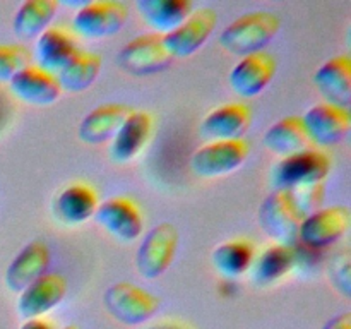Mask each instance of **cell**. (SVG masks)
Returning a JSON list of instances; mask_svg holds the SVG:
<instances>
[{
	"instance_id": "cell-26",
	"label": "cell",
	"mask_w": 351,
	"mask_h": 329,
	"mask_svg": "<svg viewBox=\"0 0 351 329\" xmlns=\"http://www.w3.org/2000/svg\"><path fill=\"white\" fill-rule=\"evenodd\" d=\"M101 72V58L93 51L77 50L57 74L62 91L82 93L91 88Z\"/></svg>"
},
{
	"instance_id": "cell-34",
	"label": "cell",
	"mask_w": 351,
	"mask_h": 329,
	"mask_svg": "<svg viewBox=\"0 0 351 329\" xmlns=\"http://www.w3.org/2000/svg\"><path fill=\"white\" fill-rule=\"evenodd\" d=\"M19 329H55L53 324L50 321H47L45 317L40 319H27V321L23 322Z\"/></svg>"
},
{
	"instance_id": "cell-11",
	"label": "cell",
	"mask_w": 351,
	"mask_h": 329,
	"mask_svg": "<svg viewBox=\"0 0 351 329\" xmlns=\"http://www.w3.org/2000/svg\"><path fill=\"white\" fill-rule=\"evenodd\" d=\"M93 218L120 242H134L143 235V212L129 197H110L105 202H99Z\"/></svg>"
},
{
	"instance_id": "cell-16",
	"label": "cell",
	"mask_w": 351,
	"mask_h": 329,
	"mask_svg": "<svg viewBox=\"0 0 351 329\" xmlns=\"http://www.w3.org/2000/svg\"><path fill=\"white\" fill-rule=\"evenodd\" d=\"M9 89L14 98L33 106H50L62 96L57 75L34 64L27 65L19 74L14 75L9 82Z\"/></svg>"
},
{
	"instance_id": "cell-12",
	"label": "cell",
	"mask_w": 351,
	"mask_h": 329,
	"mask_svg": "<svg viewBox=\"0 0 351 329\" xmlns=\"http://www.w3.org/2000/svg\"><path fill=\"white\" fill-rule=\"evenodd\" d=\"M218 17L209 7L192 10L175 31L163 36L165 47L173 58H187L201 50L215 31Z\"/></svg>"
},
{
	"instance_id": "cell-6",
	"label": "cell",
	"mask_w": 351,
	"mask_h": 329,
	"mask_svg": "<svg viewBox=\"0 0 351 329\" xmlns=\"http://www.w3.org/2000/svg\"><path fill=\"white\" fill-rule=\"evenodd\" d=\"M177 247L178 232L171 223H160L151 228L137 249V273L149 281L160 278L173 263Z\"/></svg>"
},
{
	"instance_id": "cell-23",
	"label": "cell",
	"mask_w": 351,
	"mask_h": 329,
	"mask_svg": "<svg viewBox=\"0 0 351 329\" xmlns=\"http://www.w3.org/2000/svg\"><path fill=\"white\" fill-rule=\"evenodd\" d=\"M136 9L154 34L167 36L191 16L192 3L189 0H139Z\"/></svg>"
},
{
	"instance_id": "cell-4",
	"label": "cell",
	"mask_w": 351,
	"mask_h": 329,
	"mask_svg": "<svg viewBox=\"0 0 351 329\" xmlns=\"http://www.w3.org/2000/svg\"><path fill=\"white\" fill-rule=\"evenodd\" d=\"M103 304L119 322L127 326H139L156 314L160 308V298L137 284L120 281L106 288Z\"/></svg>"
},
{
	"instance_id": "cell-2",
	"label": "cell",
	"mask_w": 351,
	"mask_h": 329,
	"mask_svg": "<svg viewBox=\"0 0 351 329\" xmlns=\"http://www.w3.org/2000/svg\"><path fill=\"white\" fill-rule=\"evenodd\" d=\"M331 171V160L317 149H305L293 156L281 158L271 168V185L274 191H293L312 184H322Z\"/></svg>"
},
{
	"instance_id": "cell-8",
	"label": "cell",
	"mask_w": 351,
	"mask_h": 329,
	"mask_svg": "<svg viewBox=\"0 0 351 329\" xmlns=\"http://www.w3.org/2000/svg\"><path fill=\"white\" fill-rule=\"evenodd\" d=\"M249 158V144L240 141H216L194 151L191 168L197 177L218 178L239 170Z\"/></svg>"
},
{
	"instance_id": "cell-10",
	"label": "cell",
	"mask_w": 351,
	"mask_h": 329,
	"mask_svg": "<svg viewBox=\"0 0 351 329\" xmlns=\"http://www.w3.org/2000/svg\"><path fill=\"white\" fill-rule=\"evenodd\" d=\"M300 119L308 141L319 147L336 146L348 136L351 129L350 110L338 108L328 103L311 106Z\"/></svg>"
},
{
	"instance_id": "cell-27",
	"label": "cell",
	"mask_w": 351,
	"mask_h": 329,
	"mask_svg": "<svg viewBox=\"0 0 351 329\" xmlns=\"http://www.w3.org/2000/svg\"><path fill=\"white\" fill-rule=\"evenodd\" d=\"M254 257H256V250L252 243L249 240L237 239L219 243L213 250L211 263L223 278L237 280L243 274H249Z\"/></svg>"
},
{
	"instance_id": "cell-17",
	"label": "cell",
	"mask_w": 351,
	"mask_h": 329,
	"mask_svg": "<svg viewBox=\"0 0 351 329\" xmlns=\"http://www.w3.org/2000/svg\"><path fill=\"white\" fill-rule=\"evenodd\" d=\"M314 84L322 103L350 110L351 106V58L348 55H336L326 60L314 74Z\"/></svg>"
},
{
	"instance_id": "cell-25",
	"label": "cell",
	"mask_w": 351,
	"mask_h": 329,
	"mask_svg": "<svg viewBox=\"0 0 351 329\" xmlns=\"http://www.w3.org/2000/svg\"><path fill=\"white\" fill-rule=\"evenodd\" d=\"M293 247L273 243L254 257L250 266V281L257 287H271L280 283L293 271Z\"/></svg>"
},
{
	"instance_id": "cell-19",
	"label": "cell",
	"mask_w": 351,
	"mask_h": 329,
	"mask_svg": "<svg viewBox=\"0 0 351 329\" xmlns=\"http://www.w3.org/2000/svg\"><path fill=\"white\" fill-rule=\"evenodd\" d=\"M250 108L243 103H226L211 110L201 123V134L209 143L240 141L250 127Z\"/></svg>"
},
{
	"instance_id": "cell-35",
	"label": "cell",
	"mask_w": 351,
	"mask_h": 329,
	"mask_svg": "<svg viewBox=\"0 0 351 329\" xmlns=\"http://www.w3.org/2000/svg\"><path fill=\"white\" fill-rule=\"evenodd\" d=\"M151 329H187V328H184V326L180 324H175V322H163V324L154 326V328Z\"/></svg>"
},
{
	"instance_id": "cell-9",
	"label": "cell",
	"mask_w": 351,
	"mask_h": 329,
	"mask_svg": "<svg viewBox=\"0 0 351 329\" xmlns=\"http://www.w3.org/2000/svg\"><path fill=\"white\" fill-rule=\"evenodd\" d=\"M350 228V211L345 206H329L305 216L298 228V243L322 250L346 235Z\"/></svg>"
},
{
	"instance_id": "cell-1",
	"label": "cell",
	"mask_w": 351,
	"mask_h": 329,
	"mask_svg": "<svg viewBox=\"0 0 351 329\" xmlns=\"http://www.w3.org/2000/svg\"><path fill=\"white\" fill-rule=\"evenodd\" d=\"M281 26L280 17L267 10H256L240 16L219 34V45L226 51L239 55L259 53L274 40Z\"/></svg>"
},
{
	"instance_id": "cell-18",
	"label": "cell",
	"mask_w": 351,
	"mask_h": 329,
	"mask_svg": "<svg viewBox=\"0 0 351 329\" xmlns=\"http://www.w3.org/2000/svg\"><path fill=\"white\" fill-rule=\"evenodd\" d=\"M50 250L41 240H33L17 252L5 271V287L19 295L24 288L47 274L50 266Z\"/></svg>"
},
{
	"instance_id": "cell-21",
	"label": "cell",
	"mask_w": 351,
	"mask_h": 329,
	"mask_svg": "<svg viewBox=\"0 0 351 329\" xmlns=\"http://www.w3.org/2000/svg\"><path fill=\"white\" fill-rule=\"evenodd\" d=\"M99 201L95 188L75 182L62 188L53 199V215L62 225L79 226L95 216Z\"/></svg>"
},
{
	"instance_id": "cell-15",
	"label": "cell",
	"mask_w": 351,
	"mask_h": 329,
	"mask_svg": "<svg viewBox=\"0 0 351 329\" xmlns=\"http://www.w3.org/2000/svg\"><path fill=\"white\" fill-rule=\"evenodd\" d=\"M153 136V117L147 112L132 110L110 141V158L119 164L136 160Z\"/></svg>"
},
{
	"instance_id": "cell-20",
	"label": "cell",
	"mask_w": 351,
	"mask_h": 329,
	"mask_svg": "<svg viewBox=\"0 0 351 329\" xmlns=\"http://www.w3.org/2000/svg\"><path fill=\"white\" fill-rule=\"evenodd\" d=\"M77 50V43L71 31L62 26H48L34 43V65L57 75Z\"/></svg>"
},
{
	"instance_id": "cell-24",
	"label": "cell",
	"mask_w": 351,
	"mask_h": 329,
	"mask_svg": "<svg viewBox=\"0 0 351 329\" xmlns=\"http://www.w3.org/2000/svg\"><path fill=\"white\" fill-rule=\"evenodd\" d=\"M263 144L267 151L280 158L293 156L308 149V141L305 127L300 117H285L264 132Z\"/></svg>"
},
{
	"instance_id": "cell-31",
	"label": "cell",
	"mask_w": 351,
	"mask_h": 329,
	"mask_svg": "<svg viewBox=\"0 0 351 329\" xmlns=\"http://www.w3.org/2000/svg\"><path fill=\"white\" fill-rule=\"evenodd\" d=\"M329 280L332 287L348 298L351 295V267H350V254H339L338 257L332 259L329 264Z\"/></svg>"
},
{
	"instance_id": "cell-22",
	"label": "cell",
	"mask_w": 351,
	"mask_h": 329,
	"mask_svg": "<svg viewBox=\"0 0 351 329\" xmlns=\"http://www.w3.org/2000/svg\"><path fill=\"white\" fill-rule=\"evenodd\" d=\"M132 110L122 103H105L96 106L79 123V139L89 146L110 143Z\"/></svg>"
},
{
	"instance_id": "cell-28",
	"label": "cell",
	"mask_w": 351,
	"mask_h": 329,
	"mask_svg": "<svg viewBox=\"0 0 351 329\" xmlns=\"http://www.w3.org/2000/svg\"><path fill=\"white\" fill-rule=\"evenodd\" d=\"M55 0H26L19 5L12 21V29L19 40H36L57 14Z\"/></svg>"
},
{
	"instance_id": "cell-30",
	"label": "cell",
	"mask_w": 351,
	"mask_h": 329,
	"mask_svg": "<svg viewBox=\"0 0 351 329\" xmlns=\"http://www.w3.org/2000/svg\"><path fill=\"white\" fill-rule=\"evenodd\" d=\"M31 65L29 51L21 45H0V82L9 84L10 79Z\"/></svg>"
},
{
	"instance_id": "cell-29",
	"label": "cell",
	"mask_w": 351,
	"mask_h": 329,
	"mask_svg": "<svg viewBox=\"0 0 351 329\" xmlns=\"http://www.w3.org/2000/svg\"><path fill=\"white\" fill-rule=\"evenodd\" d=\"M288 192V191H287ZM291 197V202H293L295 209H297L298 216L302 219L305 216L312 215V212L319 211L321 208H324V197H326V185L324 182L322 184H312L305 185V187L293 188V191L288 192Z\"/></svg>"
},
{
	"instance_id": "cell-32",
	"label": "cell",
	"mask_w": 351,
	"mask_h": 329,
	"mask_svg": "<svg viewBox=\"0 0 351 329\" xmlns=\"http://www.w3.org/2000/svg\"><path fill=\"white\" fill-rule=\"evenodd\" d=\"M14 117V106L12 101L9 99V96L3 91H0V137L7 132V129L12 123Z\"/></svg>"
},
{
	"instance_id": "cell-7",
	"label": "cell",
	"mask_w": 351,
	"mask_h": 329,
	"mask_svg": "<svg viewBox=\"0 0 351 329\" xmlns=\"http://www.w3.org/2000/svg\"><path fill=\"white\" fill-rule=\"evenodd\" d=\"M173 57L165 47L163 36L154 33L139 34L123 45L117 55V64L123 72L132 75H153L167 71Z\"/></svg>"
},
{
	"instance_id": "cell-33",
	"label": "cell",
	"mask_w": 351,
	"mask_h": 329,
	"mask_svg": "<svg viewBox=\"0 0 351 329\" xmlns=\"http://www.w3.org/2000/svg\"><path fill=\"white\" fill-rule=\"evenodd\" d=\"M322 329H351V317L350 312H345V314H339L336 317L329 319Z\"/></svg>"
},
{
	"instance_id": "cell-3",
	"label": "cell",
	"mask_w": 351,
	"mask_h": 329,
	"mask_svg": "<svg viewBox=\"0 0 351 329\" xmlns=\"http://www.w3.org/2000/svg\"><path fill=\"white\" fill-rule=\"evenodd\" d=\"M129 9L117 0H93L81 3L72 17V33L84 40H101L120 33L125 26Z\"/></svg>"
},
{
	"instance_id": "cell-5",
	"label": "cell",
	"mask_w": 351,
	"mask_h": 329,
	"mask_svg": "<svg viewBox=\"0 0 351 329\" xmlns=\"http://www.w3.org/2000/svg\"><path fill=\"white\" fill-rule=\"evenodd\" d=\"M257 219L263 232L273 240V243L285 247H293L298 243L302 218L287 191L271 192L261 204Z\"/></svg>"
},
{
	"instance_id": "cell-36",
	"label": "cell",
	"mask_w": 351,
	"mask_h": 329,
	"mask_svg": "<svg viewBox=\"0 0 351 329\" xmlns=\"http://www.w3.org/2000/svg\"><path fill=\"white\" fill-rule=\"evenodd\" d=\"M62 329H77V328H75V326H65V328H62Z\"/></svg>"
},
{
	"instance_id": "cell-13",
	"label": "cell",
	"mask_w": 351,
	"mask_h": 329,
	"mask_svg": "<svg viewBox=\"0 0 351 329\" xmlns=\"http://www.w3.org/2000/svg\"><path fill=\"white\" fill-rule=\"evenodd\" d=\"M67 281L57 273H47L24 288L17 298L16 310L23 321L45 317L65 298Z\"/></svg>"
},
{
	"instance_id": "cell-14",
	"label": "cell",
	"mask_w": 351,
	"mask_h": 329,
	"mask_svg": "<svg viewBox=\"0 0 351 329\" xmlns=\"http://www.w3.org/2000/svg\"><path fill=\"white\" fill-rule=\"evenodd\" d=\"M276 60L267 51L247 55L235 64L228 75L232 91L240 98H256L273 81Z\"/></svg>"
}]
</instances>
